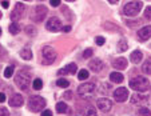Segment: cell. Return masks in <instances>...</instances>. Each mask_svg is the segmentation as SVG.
Masks as SVG:
<instances>
[{"label":"cell","mask_w":151,"mask_h":116,"mask_svg":"<svg viewBox=\"0 0 151 116\" xmlns=\"http://www.w3.org/2000/svg\"><path fill=\"white\" fill-rule=\"evenodd\" d=\"M86 116H98L96 110H95L94 107H88L87 111H86Z\"/></svg>","instance_id":"cell-32"},{"label":"cell","mask_w":151,"mask_h":116,"mask_svg":"<svg viewBox=\"0 0 151 116\" xmlns=\"http://www.w3.org/2000/svg\"><path fill=\"white\" fill-rule=\"evenodd\" d=\"M128 96H130V95H128V90L124 87H119L118 90L114 91V99L116 100L118 103L126 102V100L128 99Z\"/></svg>","instance_id":"cell-9"},{"label":"cell","mask_w":151,"mask_h":116,"mask_svg":"<svg viewBox=\"0 0 151 116\" xmlns=\"http://www.w3.org/2000/svg\"><path fill=\"white\" fill-rule=\"evenodd\" d=\"M26 32H27V35H28V36H35V35H36V32H37V29L35 28L34 26H27L26 27Z\"/></svg>","instance_id":"cell-31"},{"label":"cell","mask_w":151,"mask_h":116,"mask_svg":"<svg viewBox=\"0 0 151 116\" xmlns=\"http://www.w3.org/2000/svg\"><path fill=\"white\" fill-rule=\"evenodd\" d=\"M9 34L11 35H17L19 34V31H20V26H19V23L17 21H14V23H11L9 24Z\"/></svg>","instance_id":"cell-22"},{"label":"cell","mask_w":151,"mask_h":116,"mask_svg":"<svg viewBox=\"0 0 151 116\" xmlns=\"http://www.w3.org/2000/svg\"><path fill=\"white\" fill-rule=\"evenodd\" d=\"M24 11H26V6L22 3H16L15 4L14 11L11 12V20L17 21L19 19H22V16L24 15Z\"/></svg>","instance_id":"cell-8"},{"label":"cell","mask_w":151,"mask_h":116,"mask_svg":"<svg viewBox=\"0 0 151 116\" xmlns=\"http://www.w3.org/2000/svg\"><path fill=\"white\" fill-rule=\"evenodd\" d=\"M127 64L128 63L124 57H118V59H115L114 62H112V67H114L115 69H118V71L126 69V68H127Z\"/></svg>","instance_id":"cell-16"},{"label":"cell","mask_w":151,"mask_h":116,"mask_svg":"<svg viewBox=\"0 0 151 116\" xmlns=\"http://www.w3.org/2000/svg\"><path fill=\"white\" fill-rule=\"evenodd\" d=\"M142 7H143V3L140 1V0L130 1V3H127L124 6V8H123V14H124L126 16H137V15L139 14V11L142 9Z\"/></svg>","instance_id":"cell-3"},{"label":"cell","mask_w":151,"mask_h":116,"mask_svg":"<svg viewBox=\"0 0 151 116\" xmlns=\"http://www.w3.org/2000/svg\"><path fill=\"white\" fill-rule=\"evenodd\" d=\"M32 88H34V90H36V91L42 90V88H43V82H42V79H35L34 83H32Z\"/></svg>","instance_id":"cell-29"},{"label":"cell","mask_w":151,"mask_h":116,"mask_svg":"<svg viewBox=\"0 0 151 116\" xmlns=\"http://www.w3.org/2000/svg\"><path fill=\"white\" fill-rule=\"evenodd\" d=\"M150 37H151V26L142 27V28L139 29V32H138V39H139L140 42H146V40H148Z\"/></svg>","instance_id":"cell-12"},{"label":"cell","mask_w":151,"mask_h":116,"mask_svg":"<svg viewBox=\"0 0 151 116\" xmlns=\"http://www.w3.org/2000/svg\"><path fill=\"white\" fill-rule=\"evenodd\" d=\"M110 80H111L112 83L120 84V83H123V80H124V76H123L120 72H112V74H110Z\"/></svg>","instance_id":"cell-18"},{"label":"cell","mask_w":151,"mask_h":116,"mask_svg":"<svg viewBox=\"0 0 151 116\" xmlns=\"http://www.w3.org/2000/svg\"><path fill=\"white\" fill-rule=\"evenodd\" d=\"M88 76H90V74H88V71L87 69H80L79 71V74H78V79L79 80H86V79H88Z\"/></svg>","instance_id":"cell-28"},{"label":"cell","mask_w":151,"mask_h":116,"mask_svg":"<svg viewBox=\"0 0 151 116\" xmlns=\"http://www.w3.org/2000/svg\"><path fill=\"white\" fill-rule=\"evenodd\" d=\"M42 57H43V63L46 65H50L56 59V51L52 47H50V45H46L42 49Z\"/></svg>","instance_id":"cell-6"},{"label":"cell","mask_w":151,"mask_h":116,"mask_svg":"<svg viewBox=\"0 0 151 116\" xmlns=\"http://www.w3.org/2000/svg\"><path fill=\"white\" fill-rule=\"evenodd\" d=\"M66 1H75V0H66Z\"/></svg>","instance_id":"cell-45"},{"label":"cell","mask_w":151,"mask_h":116,"mask_svg":"<svg viewBox=\"0 0 151 116\" xmlns=\"http://www.w3.org/2000/svg\"><path fill=\"white\" fill-rule=\"evenodd\" d=\"M0 36H1V28H0Z\"/></svg>","instance_id":"cell-46"},{"label":"cell","mask_w":151,"mask_h":116,"mask_svg":"<svg viewBox=\"0 0 151 116\" xmlns=\"http://www.w3.org/2000/svg\"><path fill=\"white\" fill-rule=\"evenodd\" d=\"M26 1H31V0H26Z\"/></svg>","instance_id":"cell-48"},{"label":"cell","mask_w":151,"mask_h":116,"mask_svg":"<svg viewBox=\"0 0 151 116\" xmlns=\"http://www.w3.org/2000/svg\"><path fill=\"white\" fill-rule=\"evenodd\" d=\"M3 52H4V51H3V48H1V45H0V55L3 54Z\"/></svg>","instance_id":"cell-44"},{"label":"cell","mask_w":151,"mask_h":116,"mask_svg":"<svg viewBox=\"0 0 151 116\" xmlns=\"http://www.w3.org/2000/svg\"><path fill=\"white\" fill-rule=\"evenodd\" d=\"M104 27L106 29H107V31H110V32H115V31H120V28L118 26H115L114 23L112 21H107V23H104Z\"/></svg>","instance_id":"cell-23"},{"label":"cell","mask_w":151,"mask_h":116,"mask_svg":"<svg viewBox=\"0 0 151 116\" xmlns=\"http://www.w3.org/2000/svg\"><path fill=\"white\" fill-rule=\"evenodd\" d=\"M63 96H64V99H66V100H71L72 99V92H71V91H67V92H64V95H63Z\"/></svg>","instance_id":"cell-38"},{"label":"cell","mask_w":151,"mask_h":116,"mask_svg":"<svg viewBox=\"0 0 151 116\" xmlns=\"http://www.w3.org/2000/svg\"><path fill=\"white\" fill-rule=\"evenodd\" d=\"M147 100V97L145 96V95H139V94H135V95H131V97H130V102L132 103V104H137V103H143Z\"/></svg>","instance_id":"cell-19"},{"label":"cell","mask_w":151,"mask_h":116,"mask_svg":"<svg viewBox=\"0 0 151 116\" xmlns=\"http://www.w3.org/2000/svg\"><path fill=\"white\" fill-rule=\"evenodd\" d=\"M142 59H143V52L140 51V49H135V51L130 55V60H131L132 63H135V64H139V63L142 62Z\"/></svg>","instance_id":"cell-17"},{"label":"cell","mask_w":151,"mask_h":116,"mask_svg":"<svg viewBox=\"0 0 151 116\" xmlns=\"http://www.w3.org/2000/svg\"><path fill=\"white\" fill-rule=\"evenodd\" d=\"M6 102V95L3 92H0V103H4Z\"/></svg>","instance_id":"cell-41"},{"label":"cell","mask_w":151,"mask_h":116,"mask_svg":"<svg viewBox=\"0 0 151 116\" xmlns=\"http://www.w3.org/2000/svg\"><path fill=\"white\" fill-rule=\"evenodd\" d=\"M96 105L102 112H110L112 108V102L107 97H100V99H98Z\"/></svg>","instance_id":"cell-11"},{"label":"cell","mask_w":151,"mask_h":116,"mask_svg":"<svg viewBox=\"0 0 151 116\" xmlns=\"http://www.w3.org/2000/svg\"><path fill=\"white\" fill-rule=\"evenodd\" d=\"M23 103H24L23 96H22L20 94H15L14 96L9 99V107L19 108V107H22V105H23Z\"/></svg>","instance_id":"cell-15"},{"label":"cell","mask_w":151,"mask_h":116,"mask_svg":"<svg viewBox=\"0 0 151 116\" xmlns=\"http://www.w3.org/2000/svg\"><path fill=\"white\" fill-rule=\"evenodd\" d=\"M0 116H9L8 110L4 108V107H0Z\"/></svg>","instance_id":"cell-36"},{"label":"cell","mask_w":151,"mask_h":116,"mask_svg":"<svg viewBox=\"0 0 151 116\" xmlns=\"http://www.w3.org/2000/svg\"><path fill=\"white\" fill-rule=\"evenodd\" d=\"M104 42H106V40H104V37H103V36H96V37H95V43H96L98 45H103V44H104Z\"/></svg>","instance_id":"cell-35"},{"label":"cell","mask_w":151,"mask_h":116,"mask_svg":"<svg viewBox=\"0 0 151 116\" xmlns=\"http://www.w3.org/2000/svg\"><path fill=\"white\" fill-rule=\"evenodd\" d=\"M1 6H3V8H8V7H9V1H8V0H1Z\"/></svg>","instance_id":"cell-40"},{"label":"cell","mask_w":151,"mask_h":116,"mask_svg":"<svg viewBox=\"0 0 151 116\" xmlns=\"http://www.w3.org/2000/svg\"><path fill=\"white\" fill-rule=\"evenodd\" d=\"M76 71H78L76 64H75V63H71V64H68L67 67L59 69V71H58V75H59V76H63V75H75Z\"/></svg>","instance_id":"cell-13"},{"label":"cell","mask_w":151,"mask_h":116,"mask_svg":"<svg viewBox=\"0 0 151 116\" xmlns=\"http://www.w3.org/2000/svg\"><path fill=\"white\" fill-rule=\"evenodd\" d=\"M92 54H94L92 48H87V49H84V52H83V57H84V59H88V57L92 56Z\"/></svg>","instance_id":"cell-33"},{"label":"cell","mask_w":151,"mask_h":116,"mask_svg":"<svg viewBox=\"0 0 151 116\" xmlns=\"http://www.w3.org/2000/svg\"><path fill=\"white\" fill-rule=\"evenodd\" d=\"M20 56H22V59H24V60H31L32 59V51H31V48H28V47L23 48L22 51H20Z\"/></svg>","instance_id":"cell-20"},{"label":"cell","mask_w":151,"mask_h":116,"mask_svg":"<svg viewBox=\"0 0 151 116\" xmlns=\"http://www.w3.org/2000/svg\"><path fill=\"white\" fill-rule=\"evenodd\" d=\"M47 12H48L47 7L43 6V4H39V6L35 7L34 11L31 12V16H29V19H31L32 21H35V23H42L43 20L46 19Z\"/></svg>","instance_id":"cell-4"},{"label":"cell","mask_w":151,"mask_h":116,"mask_svg":"<svg viewBox=\"0 0 151 116\" xmlns=\"http://www.w3.org/2000/svg\"><path fill=\"white\" fill-rule=\"evenodd\" d=\"M111 4H116V3H119V0H109Z\"/></svg>","instance_id":"cell-43"},{"label":"cell","mask_w":151,"mask_h":116,"mask_svg":"<svg viewBox=\"0 0 151 116\" xmlns=\"http://www.w3.org/2000/svg\"><path fill=\"white\" fill-rule=\"evenodd\" d=\"M130 87L138 92H145L150 88V82L145 76H137L130 80Z\"/></svg>","instance_id":"cell-1"},{"label":"cell","mask_w":151,"mask_h":116,"mask_svg":"<svg viewBox=\"0 0 151 116\" xmlns=\"http://www.w3.org/2000/svg\"><path fill=\"white\" fill-rule=\"evenodd\" d=\"M95 84L94 83H83L78 87V94L82 95V96H86V95H90L92 92H95Z\"/></svg>","instance_id":"cell-10"},{"label":"cell","mask_w":151,"mask_h":116,"mask_svg":"<svg viewBox=\"0 0 151 116\" xmlns=\"http://www.w3.org/2000/svg\"><path fill=\"white\" fill-rule=\"evenodd\" d=\"M138 113H139L140 116H151V111L148 110L147 107H140L139 110H138Z\"/></svg>","instance_id":"cell-30"},{"label":"cell","mask_w":151,"mask_h":116,"mask_svg":"<svg viewBox=\"0 0 151 116\" xmlns=\"http://www.w3.org/2000/svg\"><path fill=\"white\" fill-rule=\"evenodd\" d=\"M14 71H15V67H14V65H8V67L4 69V77L9 79V77L14 75Z\"/></svg>","instance_id":"cell-27"},{"label":"cell","mask_w":151,"mask_h":116,"mask_svg":"<svg viewBox=\"0 0 151 116\" xmlns=\"http://www.w3.org/2000/svg\"><path fill=\"white\" fill-rule=\"evenodd\" d=\"M42 116H52V111H50V110H44L42 112Z\"/></svg>","instance_id":"cell-39"},{"label":"cell","mask_w":151,"mask_h":116,"mask_svg":"<svg viewBox=\"0 0 151 116\" xmlns=\"http://www.w3.org/2000/svg\"><path fill=\"white\" fill-rule=\"evenodd\" d=\"M127 48H128V43L126 42L124 39H122L119 43H118V51L119 52H124Z\"/></svg>","instance_id":"cell-26"},{"label":"cell","mask_w":151,"mask_h":116,"mask_svg":"<svg viewBox=\"0 0 151 116\" xmlns=\"http://www.w3.org/2000/svg\"><path fill=\"white\" fill-rule=\"evenodd\" d=\"M46 28L48 29V31H51V32H58V31H60V29L63 28V26H62V21H60L59 17L52 16L51 19L46 23Z\"/></svg>","instance_id":"cell-7"},{"label":"cell","mask_w":151,"mask_h":116,"mask_svg":"<svg viewBox=\"0 0 151 116\" xmlns=\"http://www.w3.org/2000/svg\"><path fill=\"white\" fill-rule=\"evenodd\" d=\"M62 31H63V32H70V31H71V27H70V26L63 27V28H62Z\"/></svg>","instance_id":"cell-42"},{"label":"cell","mask_w":151,"mask_h":116,"mask_svg":"<svg viewBox=\"0 0 151 116\" xmlns=\"http://www.w3.org/2000/svg\"><path fill=\"white\" fill-rule=\"evenodd\" d=\"M142 71L146 75H151V57H148L142 65Z\"/></svg>","instance_id":"cell-21"},{"label":"cell","mask_w":151,"mask_h":116,"mask_svg":"<svg viewBox=\"0 0 151 116\" xmlns=\"http://www.w3.org/2000/svg\"><path fill=\"white\" fill-rule=\"evenodd\" d=\"M46 107V99L39 95H35V96H31L28 100V110L31 112H40L43 111V108Z\"/></svg>","instance_id":"cell-2"},{"label":"cell","mask_w":151,"mask_h":116,"mask_svg":"<svg viewBox=\"0 0 151 116\" xmlns=\"http://www.w3.org/2000/svg\"><path fill=\"white\" fill-rule=\"evenodd\" d=\"M56 112L58 113H64L67 112V104L64 102H59L56 104Z\"/></svg>","instance_id":"cell-24"},{"label":"cell","mask_w":151,"mask_h":116,"mask_svg":"<svg viewBox=\"0 0 151 116\" xmlns=\"http://www.w3.org/2000/svg\"><path fill=\"white\" fill-rule=\"evenodd\" d=\"M29 83H31V76H29L28 74H26V72L20 71L15 75V84H16L20 90L26 91L27 88L29 87Z\"/></svg>","instance_id":"cell-5"},{"label":"cell","mask_w":151,"mask_h":116,"mask_svg":"<svg viewBox=\"0 0 151 116\" xmlns=\"http://www.w3.org/2000/svg\"><path fill=\"white\" fill-rule=\"evenodd\" d=\"M0 19H1V12H0Z\"/></svg>","instance_id":"cell-47"},{"label":"cell","mask_w":151,"mask_h":116,"mask_svg":"<svg viewBox=\"0 0 151 116\" xmlns=\"http://www.w3.org/2000/svg\"><path fill=\"white\" fill-rule=\"evenodd\" d=\"M56 85L60 88H67L70 85V82L67 79H64V77H60V79L56 80Z\"/></svg>","instance_id":"cell-25"},{"label":"cell","mask_w":151,"mask_h":116,"mask_svg":"<svg viewBox=\"0 0 151 116\" xmlns=\"http://www.w3.org/2000/svg\"><path fill=\"white\" fill-rule=\"evenodd\" d=\"M145 17L146 19H148L151 21V6H148L147 8H146V11H145Z\"/></svg>","instance_id":"cell-34"},{"label":"cell","mask_w":151,"mask_h":116,"mask_svg":"<svg viewBox=\"0 0 151 116\" xmlns=\"http://www.w3.org/2000/svg\"><path fill=\"white\" fill-rule=\"evenodd\" d=\"M60 3H62V0H50V4L52 7H59Z\"/></svg>","instance_id":"cell-37"},{"label":"cell","mask_w":151,"mask_h":116,"mask_svg":"<svg viewBox=\"0 0 151 116\" xmlns=\"http://www.w3.org/2000/svg\"><path fill=\"white\" fill-rule=\"evenodd\" d=\"M88 68L90 69H91L92 72H95V74H96V72H100L103 69V62L100 59H92L91 62L88 63Z\"/></svg>","instance_id":"cell-14"}]
</instances>
